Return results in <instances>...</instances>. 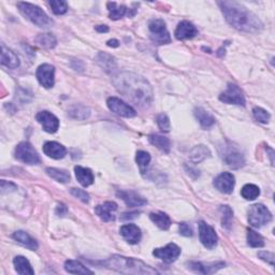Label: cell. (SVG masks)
I'll return each mask as SVG.
<instances>
[{
	"label": "cell",
	"instance_id": "cell-48",
	"mask_svg": "<svg viewBox=\"0 0 275 275\" xmlns=\"http://www.w3.org/2000/svg\"><path fill=\"white\" fill-rule=\"evenodd\" d=\"M138 216H139V213H136V212H134V213H125L122 216V220H129L136 219V217H138Z\"/></svg>",
	"mask_w": 275,
	"mask_h": 275
},
{
	"label": "cell",
	"instance_id": "cell-4",
	"mask_svg": "<svg viewBox=\"0 0 275 275\" xmlns=\"http://www.w3.org/2000/svg\"><path fill=\"white\" fill-rule=\"evenodd\" d=\"M17 8H19L20 12L34 25L39 27H49L52 24V21L48 14L36 4L29 2H19Z\"/></svg>",
	"mask_w": 275,
	"mask_h": 275
},
{
	"label": "cell",
	"instance_id": "cell-28",
	"mask_svg": "<svg viewBox=\"0 0 275 275\" xmlns=\"http://www.w3.org/2000/svg\"><path fill=\"white\" fill-rule=\"evenodd\" d=\"M211 156V152L209 150V147H206L205 145H198L194 146L192 150L189 153V159L191 162L194 164H199L203 162L204 159L209 158Z\"/></svg>",
	"mask_w": 275,
	"mask_h": 275
},
{
	"label": "cell",
	"instance_id": "cell-42",
	"mask_svg": "<svg viewBox=\"0 0 275 275\" xmlns=\"http://www.w3.org/2000/svg\"><path fill=\"white\" fill-rule=\"evenodd\" d=\"M157 124L159 126V128L162 129L165 133H168L170 131V120L169 117L165 115V114H159L157 116Z\"/></svg>",
	"mask_w": 275,
	"mask_h": 275
},
{
	"label": "cell",
	"instance_id": "cell-43",
	"mask_svg": "<svg viewBox=\"0 0 275 275\" xmlns=\"http://www.w3.org/2000/svg\"><path fill=\"white\" fill-rule=\"evenodd\" d=\"M70 192H71L72 196L78 198L79 200H81L82 202H84V203H88V202H89V196H88V193L86 192L85 191H83V189L72 188Z\"/></svg>",
	"mask_w": 275,
	"mask_h": 275
},
{
	"label": "cell",
	"instance_id": "cell-26",
	"mask_svg": "<svg viewBox=\"0 0 275 275\" xmlns=\"http://www.w3.org/2000/svg\"><path fill=\"white\" fill-rule=\"evenodd\" d=\"M97 62H98V65L108 73H113L117 68L115 58L107 53H103V52H101V53H99L98 56H97Z\"/></svg>",
	"mask_w": 275,
	"mask_h": 275
},
{
	"label": "cell",
	"instance_id": "cell-31",
	"mask_svg": "<svg viewBox=\"0 0 275 275\" xmlns=\"http://www.w3.org/2000/svg\"><path fill=\"white\" fill-rule=\"evenodd\" d=\"M65 270L71 274H93V271L76 260H67L65 262Z\"/></svg>",
	"mask_w": 275,
	"mask_h": 275
},
{
	"label": "cell",
	"instance_id": "cell-2",
	"mask_svg": "<svg viewBox=\"0 0 275 275\" xmlns=\"http://www.w3.org/2000/svg\"><path fill=\"white\" fill-rule=\"evenodd\" d=\"M220 7L228 24L245 32H257L263 28L262 22L255 13L237 1H220Z\"/></svg>",
	"mask_w": 275,
	"mask_h": 275
},
{
	"label": "cell",
	"instance_id": "cell-25",
	"mask_svg": "<svg viewBox=\"0 0 275 275\" xmlns=\"http://www.w3.org/2000/svg\"><path fill=\"white\" fill-rule=\"evenodd\" d=\"M12 238L16 241V242H19L20 244L25 246V248H27L30 250H37L39 248L37 241L34 240L32 237H30L29 234L25 231H22V230L15 231L12 234Z\"/></svg>",
	"mask_w": 275,
	"mask_h": 275
},
{
	"label": "cell",
	"instance_id": "cell-23",
	"mask_svg": "<svg viewBox=\"0 0 275 275\" xmlns=\"http://www.w3.org/2000/svg\"><path fill=\"white\" fill-rule=\"evenodd\" d=\"M74 172H76V177H77L78 182L83 187L90 186L95 181L94 173L88 168H84V167H81V165H77V167H74Z\"/></svg>",
	"mask_w": 275,
	"mask_h": 275
},
{
	"label": "cell",
	"instance_id": "cell-9",
	"mask_svg": "<svg viewBox=\"0 0 275 275\" xmlns=\"http://www.w3.org/2000/svg\"><path fill=\"white\" fill-rule=\"evenodd\" d=\"M220 100L228 105L245 106V98L242 90L236 84H228L227 89L220 95Z\"/></svg>",
	"mask_w": 275,
	"mask_h": 275
},
{
	"label": "cell",
	"instance_id": "cell-22",
	"mask_svg": "<svg viewBox=\"0 0 275 275\" xmlns=\"http://www.w3.org/2000/svg\"><path fill=\"white\" fill-rule=\"evenodd\" d=\"M1 65L9 69H16L20 67L21 61L13 51L5 48L4 44L1 45Z\"/></svg>",
	"mask_w": 275,
	"mask_h": 275
},
{
	"label": "cell",
	"instance_id": "cell-21",
	"mask_svg": "<svg viewBox=\"0 0 275 275\" xmlns=\"http://www.w3.org/2000/svg\"><path fill=\"white\" fill-rule=\"evenodd\" d=\"M43 152L48 157L53 159H61L66 156L67 150L64 145L57 142H47L43 145Z\"/></svg>",
	"mask_w": 275,
	"mask_h": 275
},
{
	"label": "cell",
	"instance_id": "cell-16",
	"mask_svg": "<svg viewBox=\"0 0 275 275\" xmlns=\"http://www.w3.org/2000/svg\"><path fill=\"white\" fill-rule=\"evenodd\" d=\"M117 197L122 199L129 208H138V206H142L147 203L145 198H143L139 193L133 191L117 192Z\"/></svg>",
	"mask_w": 275,
	"mask_h": 275
},
{
	"label": "cell",
	"instance_id": "cell-5",
	"mask_svg": "<svg viewBox=\"0 0 275 275\" xmlns=\"http://www.w3.org/2000/svg\"><path fill=\"white\" fill-rule=\"evenodd\" d=\"M148 29H150V37L152 41L156 44H168L171 42L170 33L165 26V23L160 19H154L148 23Z\"/></svg>",
	"mask_w": 275,
	"mask_h": 275
},
{
	"label": "cell",
	"instance_id": "cell-45",
	"mask_svg": "<svg viewBox=\"0 0 275 275\" xmlns=\"http://www.w3.org/2000/svg\"><path fill=\"white\" fill-rule=\"evenodd\" d=\"M180 234L184 237H192V229L186 222L180 223Z\"/></svg>",
	"mask_w": 275,
	"mask_h": 275
},
{
	"label": "cell",
	"instance_id": "cell-6",
	"mask_svg": "<svg viewBox=\"0 0 275 275\" xmlns=\"http://www.w3.org/2000/svg\"><path fill=\"white\" fill-rule=\"evenodd\" d=\"M271 220V212L263 204H254L248 210V221L255 228H260L267 225Z\"/></svg>",
	"mask_w": 275,
	"mask_h": 275
},
{
	"label": "cell",
	"instance_id": "cell-19",
	"mask_svg": "<svg viewBox=\"0 0 275 275\" xmlns=\"http://www.w3.org/2000/svg\"><path fill=\"white\" fill-rule=\"evenodd\" d=\"M174 34L177 40H187L196 37L198 34V30L191 22L183 21L177 25Z\"/></svg>",
	"mask_w": 275,
	"mask_h": 275
},
{
	"label": "cell",
	"instance_id": "cell-17",
	"mask_svg": "<svg viewBox=\"0 0 275 275\" xmlns=\"http://www.w3.org/2000/svg\"><path fill=\"white\" fill-rule=\"evenodd\" d=\"M225 267L223 262H211V263H204V262H189L188 268L196 273L200 274H212L215 273Z\"/></svg>",
	"mask_w": 275,
	"mask_h": 275
},
{
	"label": "cell",
	"instance_id": "cell-39",
	"mask_svg": "<svg viewBox=\"0 0 275 275\" xmlns=\"http://www.w3.org/2000/svg\"><path fill=\"white\" fill-rule=\"evenodd\" d=\"M50 5L52 11L56 15H62L68 11V4L66 1H62V0H51Z\"/></svg>",
	"mask_w": 275,
	"mask_h": 275
},
{
	"label": "cell",
	"instance_id": "cell-33",
	"mask_svg": "<svg viewBox=\"0 0 275 275\" xmlns=\"http://www.w3.org/2000/svg\"><path fill=\"white\" fill-rule=\"evenodd\" d=\"M69 116L78 119V120H84L86 118H88L90 115V110L88 108H86L81 105H76L69 109L68 111Z\"/></svg>",
	"mask_w": 275,
	"mask_h": 275
},
{
	"label": "cell",
	"instance_id": "cell-47",
	"mask_svg": "<svg viewBox=\"0 0 275 275\" xmlns=\"http://www.w3.org/2000/svg\"><path fill=\"white\" fill-rule=\"evenodd\" d=\"M67 212H68V209H67V206L65 204L60 203V204L57 205L56 214L58 216H65L67 214Z\"/></svg>",
	"mask_w": 275,
	"mask_h": 275
},
{
	"label": "cell",
	"instance_id": "cell-37",
	"mask_svg": "<svg viewBox=\"0 0 275 275\" xmlns=\"http://www.w3.org/2000/svg\"><path fill=\"white\" fill-rule=\"evenodd\" d=\"M241 194L245 200H255L260 194V189L254 184H246L241 191Z\"/></svg>",
	"mask_w": 275,
	"mask_h": 275
},
{
	"label": "cell",
	"instance_id": "cell-34",
	"mask_svg": "<svg viewBox=\"0 0 275 275\" xmlns=\"http://www.w3.org/2000/svg\"><path fill=\"white\" fill-rule=\"evenodd\" d=\"M36 42L39 47L44 49H53L56 47V38L52 33H40L36 38Z\"/></svg>",
	"mask_w": 275,
	"mask_h": 275
},
{
	"label": "cell",
	"instance_id": "cell-27",
	"mask_svg": "<svg viewBox=\"0 0 275 275\" xmlns=\"http://www.w3.org/2000/svg\"><path fill=\"white\" fill-rule=\"evenodd\" d=\"M15 271L21 275H32L34 271L32 270L30 262L24 256H16L13 260Z\"/></svg>",
	"mask_w": 275,
	"mask_h": 275
},
{
	"label": "cell",
	"instance_id": "cell-11",
	"mask_svg": "<svg viewBox=\"0 0 275 275\" xmlns=\"http://www.w3.org/2000/svg\"><path fill=\"white\" fill-rule=\"evenodd\" d=\"M199 238L204 248L212 249L217 245L219 237L214 230L213 227H211L204 221L199 222Z\"/></svg>",
	"mask_w": 275,
	"mask_h": 275
},
{
	"label": "cell",
	"instance_id": "cell-49",
	"mask_svg": "<svg viewBox=\"0 0 275 275\" xmlns=\"http://www.w3.org/2000/svg\"><path fill=\"white\" fill-rule=\"evenodd\" d=\"M96 30L98 32H108L109 27L106 25H98V26H96Z\"/></svg>",
	"mask_w": 275,
	"mask_h": 275
},
{
	"label": "cell",
	"instance_id": "cell-13",
	"mask_svg": "<svg viewBox=\"0 0 275 275\" xmlns=\"http://www.w3.org/2000/svg\"><path fill=\"white\" fill-rule=\"evenodd\" d=\"M37 79L45 88H51L55 83V68L50 64H43L37 69Z\"/></svg>",
	"mask_w": 275,
	"mask_h": 275
},
{
	"label": "cell",
	"instance_id": "cell-36",
	"mask_svg": "<svg viewBox=\"0 0 275 275\" xmlns=\"http://www.w3.org/2000/svg\"><path fill=\"white\" fill-rule=\"evenodd\" d=\"M151 155L147 152L144 151H138L136 155V162L139 165V168L142 172V174H144L146 172V169L148 167V165L151 163Z\"/></svg>",
	"mask_w": 275,
	"mask_h": 275
},
{
	"label": "cell",
	"instance_id": "cell-20",
	"mask_svg": "<svg viewBox=\"0 0 275 275\" xmlns=\"http://www.w3.org/2000/svg\"><path fill=\"white\" fill-rule=\"evenodd\" d=\"M117 210V204L115 202L108 201L103 204L97 205L95 208L96 214L98 215L103 221H112L115 220V216L113 215V212Z\"/></svg>",
	"mask_w": 275,
	"mask_h": 275
},
{
	"label": "cell",
	"instance_id": "cell-51",
	"mask_svg": "<svg viewBox=\"0 0 275 275\" xmlns=\"http://www.w3.org/2000/svg\"><path fill=\"white\" fill-rule=\"evenodd\" d=\"M268 148V151L270 152V154H269V156H270V158H271V163H272V165H274V160H273V155H274V151L272 150V148H270V147H267Z\"/></svg>",
	"mask_w": 275,
	"mask_h": 275
},
{
	"label": "cell",
	"instance_id": "cell-35",
	"mask_svg": "<svg viewBox=\"0 0 275 275\" xmlns=\"http://www.w3.org/2000/svg\"><path fill=\"white\" fill-rule=\"evenodd\" d=\"M47 173L49 176L52 177V179L58 183H62V184H66V183L70 181V174H69L66 170H60V169H56V168H48Z\"/></svg>",
	"mask_w": 275,
	"mask_h": 275
},
{
	"label": "cell",
	"instance_id": "cell-15",
	"mask_svg": "<svg viewBox=\"0 0 275 275\" xmlns=\"http://www.w3.org/2000/svg\"><path fill=\"white\" fill-rule=\"evenodd\" d=\"M213 184L217 191L220 192L231 193L233 192L234 184H236V180H234L233 174L229 173V172H223L215 177Z\"/></svg>",
	"mask_w": 275,
	"mask_h": 275
},
{
	"label": "cell",
	"instance_id": "cell-29",
	"mask_svg": "<svg viewBox=\"0 0 275 275\" xmlns=\"http://www.w3.org/2000/svg\"><path fill=\"white\" fill-rule=\"evenodd\" d=\"M148 141L152 145L156 146L158 150H160L164 153H169L170 152V140L167 137L162 136V135H151L148 137Z\"/></svg>",
	"mask_w": 275,
	"mask_h": 275
},
{
	"label": "cell",
	"instance_id": "cell-44",
	"mask_svg": "<svg viewBox=\"0 0 275 275\" xmlns=\"http://www.w3.org/2000/svg\"><path fill=\"white\" fill-rule=\"evenodd\" d=\"M258 257H259L261 260L268 262L269 265H271L272 267L274 266L275 257L273 253H270V251H259V253H258Z\"/></svg>",
	"mask_w": 275,
	"mask_h": 275
},
{
	"label": "cell",
	"instance_id": "cell-30",
	"mask_svg": "<svg viewBox=\"0 0 275 275\" xmlns=\"http://www.w3.org/2000/svg\"><path fill=\"white\" fill-rule=\"evenodd\" d=\"M150 219L162 230H168L169 227L171 226L170 217L164 213V212H156V213L153 212V213L150 214Z\"/></svg>",
	"mask_w": 275,
	"mask_h": 275
},
{
	"label": "cell",
	"instance_id": "cell-7",
	"mask_svg": "<svg viewBox=\"0 0 275 275\" xmlns=\"http://www.w3.org/2000/svg\"><path fill=\"white\" fill-rule=\"evenodd\" d=\"M14 156L17 160L27 165H37L40 163L39 155L29 142H21L15 148Z\"/></svg>",
	"mask_w": 275,
	"mask_h": 275
},
{
	"label": "cell",
	"instance_id": "cell-3",
	"mask_svg": "<svg viewBox=\"0 0 275 275\" xmlns=\"http://www.w3.org/2000/svg\"><path fill=\"white\" fill-rule=\"evenodd\" d=\"M102 265L103 267L123 274H158L155 269L145 265L141 260L119 255H113L108 260L103 261Z\"/></svg>",
	"mask_w": 275,
	"mask_h": 275
},
{
	"label": "cell",
	"instance_id": "cell-41",
	"mask_svg": "<svg viewBox=\"0 0 275 275\" xmlns=\"http://www.w3.org/2000/svg\"><path fill=\"white\" fill-rule=\"evenodd\" d=\"M220 211L222 213V227L229 229V228H230V225H231L233 212L230 208H229L228 205H222L220 208Z\"/></svg>",
	"mask_w": 275,
	"mask_h": 275
},
{
	"label": "cell",
	"instance_id": "cell-14",
	"mask_svg": "<svg viewBox=\"0 0 275 275\" xmlns=\"http://www.w3.org/2000/svg\"><path fill=\"white\" fill-rule=\"evenodd\" d=\"M36 119L38 120V123L42 125L43 130L49 134H54L59 128L58 118L49 111L39 112L36 115Z\"/></svg>",
	"mask_w": 275,
	"mask_h": 275
},
{
	"label": "cell",
	"instance_id": "cell-40",
	"mask_svg": "<svg viewBox=\"0 0 275 275\" xmlns=\"http://www.w3.org/2000/svg\"><path fill=\"white\" fill-rule=\"evenodd\" d=\"M253 115L256 120L261 123V124H268L269 120H270L271 115L267 112L266 110H263L261 108H254L253 110Z\"/></svg>",
	"mask_w": 275,
	"mask_h": 275
},
{
	"label": "cell",
	"instance_id": "cell-10",
	"mask_svg": "<svg viewBox=\"0 0 275 275\" xmlns=\"http://www.w3.org/2000/svg\"><path fill=\"white\" fill-rule=\"evenodd\" d=\"M107 105L112 112L117 114L119 116L130 118L137 115V112L133 107L129 106L125 101L120 100L119 98H116V97H110L107 101Z\"/></svg>",
	"mask_w": 275,
	"mask_h": 275
},
{
	"label": "cell",
	"instance_id": "cell-32",
	"mask_svg": "<svg viewBox=\"0 0 275 275\" xmlns=\"http://www.w3.org/2000/svg\"><path fill=\"white\" fill-rule=\"evenodd\" d=\"M108 10H109V17H110L111 20H119L122 19V17L127 14V8L125 7L124 4H118L116 2H108Z\"/></svg>",
	"mask_w": 275,
	"mask_h": 275
},
{
	"label": "cell",
	"instance_id": "cell-24",
	"mask_svg": "<svg viewBox=\"0 0 275 275\" xmlns=\"http://www.w3.org/2000/svg\"><path fill=\"white\" fill-rule=\"evenodd\" d=\"M193 114H194V117H196L197 120L199 122V124L201 125V127L204 128V129L211 128L212 126H213L216 122L215 117L212 115L210 112L204 110L203 108L194 109Z\"/></svg>",
	"mask_w": 275,
	"mask_h": 275
},
{
	"label": "cell",
	"instance_id": "cell-18",
	"mask_svg": "<svg viewBox=\"0 0 275 275\" xmlns=\"http://www.w3.org/2000/svg\"><path fill=\"white\" fill-rule=\"evenodd\" d=\"M119 232L126 240V242H128L129 244H138L142 237L140 228L136 226L135 223H127V225L122 226Z\"/></svg>",
	"mask_w": 275,
	"mask_h": 275
},
{
	"label": "cell",
	"instance_id": "cell-38",
	"mask_svg": "<svg viewBox=\"0 0 275 275\" xmlns=\"http://www.w3.org/2000/svg\"><path fill=\"white\" fill-rule=\"evenodd\" d=\"M248 243L251 248H263L265 246V241L263 238L260 236L259 233H257L256 231L248 229Z\"/></svg>",
	"mask_w": 275,
	"mask_h": 275
},
{
	"label": "cell",
	"instance_id": "cell-50",
	"mask_svg": "<svg viewBox=\"0 0 275 275\" xmlns=\"http://www.w3.org/2000/svg\"><path fill=\"white\" fill-rule=\"evenodd\" d=\"M108 45H109V47H112V48H117L118 45H119V42L117 41L116 39L109 40V41H108Z\"/></svg>",
	"mask_w": 275,
	"mask_h": 275
},
{
	"label": "cell",
	"instance_id": "cell-8",
	"mask_svg": "<svg viewBox=\"0 0 275 275\" xmlns=\"http://www.w3.org/2000/svg\"><path fill=\"white\" fill-rule=\"evenodd\" d=\"M220 155L223 162L232 169H239L243 167L245 164L243 154L231 145L222 146V151H220Z\"/></svg>",
	"mask_w": 275,
	"mask_h": 275
},
{
	"label": "cell",
	"instance_id": "cell-1",
	"mask_svg": "<svg viewBox=\"0 0 275 275\" xmlns=\"http://www.w3.org/2000/svg\"><path fill=\"white\" fill-rule=\"evenodd\" d=\"M113 84L126 98L141 108H148L153 101V89L146 80L134 72H120L113 76Z\"/></svg>",
	"mask_w": 275,
	"mask_h": 275
},
{
	"label": "cell",
	"instance_id": "cell-12",
	"mask_svg": "<svg viewBox=\"0 0 275 275\" xmlns=\"http://www.w3.org/2000/svg\"><path fill=\"white\" fill-rule=\"evenodd\" d=\"M153 255L165 262L171 263L174 262L179 258V256L181 255V248L174 243H169L165 248H155Z\"/></svg>",
	"mask_w": 275,
	"mask_h": 275
},
{
	"label": "cell",
	"instance_id": "cell-46",
	"mask_svg": "<svg viewBox=\"0 0 275 275\" xmlns=\"http://www.w3.org/2000/svg\"><path fill=\"white\" fill-rule=\"evenodd\" d=\"M71 67L77 71H83L84 70V64L79 59H73L71 60Z\"/></svg>",
	"mask_w": 275,
	"mask_h": 275
}]
</instances>
